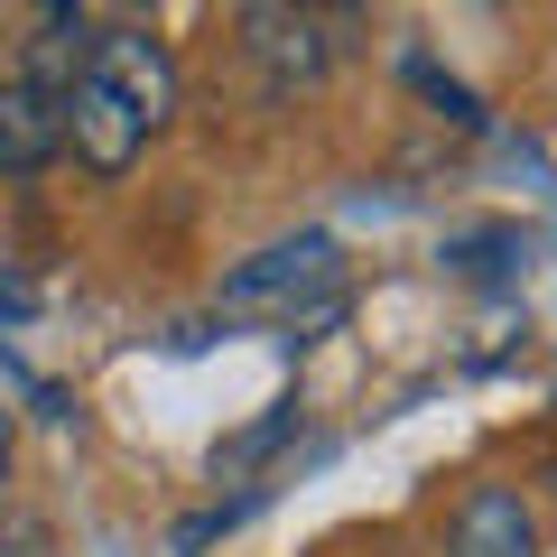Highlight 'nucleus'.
Listing matches in <instances>:
<instances>
[{"label":"nucleus","mask_w":557,"mask_h":557,"mask_svg":"<svg viewBox=\"0 0 557 557\" xmlns=\"http://www.w3.org/2000/svg\"><path fill=\"white\" fill-rule=\"evenodd\" d=\"M325 288H344L335 233H288V242L251 251L233 278H223V307H233V317H278V325H288L307 298H325Z\"/></svg>","instance_id":"nucleus-1"},{"label":"nucleus","mask_w":557,"mask_h":557,"mask_svg":"<svg viewBox=\"0 0 557 557\" xmlns=\"http://www.w3.org/2000/svg\"><path fill=\"white\" fill-rule=\"evenodd\" d=\"M65 149H75L94 177H131V159L149 149V121H139L102 75H84L75 94H65Z\"/></svg>","instance_id":"nucleus-2"},{"label":"nucleus","mask_w":557,"mask_h":557,"mask_svg":"<svg viewBox=\"0 0 557 557\" xmlns=\"http://www.w3.org/2000/svg\"><path fill=\"white\" fill-rule=\"evenodd\" d=\"M94 75L112 84V94L149 121V131L177 112V57H168L149 28H102V38H94Z\"/></svg>","instance_id":"nucleus-3"},{"label":"nucleus","mask_w":557,"mask_h":557,"mask_svg":"<svg viewBox=\"0 0 557 557\" xmlns=\"http://www.w3.org/2000/svg\"><path fill=\"white\" fill-rule=\"evenodd\" d=\"M65 159V102L28 75H0V177H38Z\"/></svg>","instance_id":"nucleus-4"},{"label":"nucleus","mask_w":557,"mask_h":557,"mask_svg":"<svg viewBox=\"0 0 557 557\" xmlns=\"http://www.w3.org/2000/svg\"><path fill=\"white\" fill-rule=\"evenodd\" d=\"M446 557H539V520L511 483H474L446 530Z\"/></svg>","instance_id":"nucleus-5"},{"label":"nucleus","mask_w":557,"mask_h":557,"mask_svg":"<svg viewBox=\"0 0 557 557\" xmlns=\"http://www.w3.org/2000/svg\"><path fill=\"white\" fill-rule=\"evenodd\" d=\"M251 47L278 65V75H317V20H288V10H242Z\"/></svg>","instance_id":"nucleus-6"},{"label":"nucleus","mask_w":557,"mask_h":557,"mask_svg":"<svg viewBox=\"0 0 557 557\" xmlns=\"http://www.w3.org/2000/svg\"><path fill=\"white\" fill-rule=\"evenodd\" d=\"M288 428H298V409H278V418H260V428H242L233 446H214V474H251L260 456H278V446H288Z\"/></svg>","instance_id":"nucleus-7"},{"label":"nucleus","mask_w":557,"mask_h":557,"mask_svg":"<svg viewBox=\"0 0 557 557\" xmlns=\"http://www.w3.org/2000/svg\"><path fill=\"white\" fill-rule=\"evenodd\" d=\"M344 307H354V298H344V288H325V298H307L298 317H288V344H325V335H335V325H344Z\"/></svg>","instance_id":"nucleus-8"},{"label":"nucleus","mask_w":557,"mask_h":557,"mask_svg":"<svg viewBox=\"0 0 557 557\" xmlns=\"http://www.w3.org/2000/svg\"><path fill=\"white\" fill-rule=\"evenodd\" d=\"M10 557H47V530H38V520H10Z\"/></svg>","instance_id":"nucleus-9"},{"label":"nucleus","mask_w":557,"mask_h":557,"mask_svg":"<svg viewBox=\"0 0 557 557\" xmlns=\"http://www.w3.org/2000/svg\"><path fill=\"white\" fill-rule=\"evenodd\" d=\"M10 446H20V428H10V399H0V493H10Z\"/></svg>","instance_id":"nucleus-10"}]
</instances>
